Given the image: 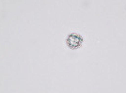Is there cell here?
<instances>
[{
    "label": "cell",
    "mask_w": 126,
    "mask_h": 93,
    "mask_svg": "<svg viewBox=\"0 0 126 93\" xmlns=\"http://www.w3.org/2000/svg\"><path fill=\"white\" fill-rule=\"evenodd\" d=\"M83 43V38L77 33H72L70 34L66 39V44L70 49H78L81 47Z\"/></svg>",
    "instance_id": "1"
}]
</instances>
